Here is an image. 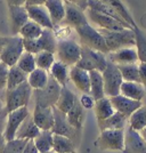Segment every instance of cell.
I'll return each mask as SVG.
<instances>
[{
    "mask_svg": "<svg viewBox=\"0 0 146 153\" xmlns=\"http://www.w3.org/2000/svg\"><path fill=\"white\" fill-rule=\"evenodd\" d=\"M97 30L102 34L108 53L119 51L122 48L135 47V34L133 29H123L120 31H107L102 29Z\"/></svg>",
    "mask_w": 146,
    "mask_h": 153,
    "instance_id": "1",
    "label": "cell"
},
{
    "mask_svg": "<svg viewBox=\"0 0 146 153\" xmlns=\"http://www.w3.org/2000/svg\"><path fill=\"white\" fill-rule=\"evenodd\" d=\"M76 32L80 39V45L86 46L93 51H101L105 55L108 54V49L105 45L102 34L98 32L96 27L90 25V23L76 27Z\"/></svg>",
    "mask_w": 146,
    "mask_h": 153,
    "instance_id": "2",
    "label": "cell"
},
{
    "mask_svg": "<svg viewBox=\"0 0 146 153\" xmlns=\"http://www.w3.org/2000/svg\"><path fill=\"white\" fill-rule=\"evenodd\" d=\"M106 64H107V58L105 54L101 51H93L88 47L81 45V55L74 66H78L87 72L90 71L103 72L106 68Z\"/></svg>",
    "mask_w": 146,
    "mask_h": 153,
    "instance_id": "3",
    "label": "cell"
},
{
    "mask_svg": "<svg viewBox=\"0 0 146 153\" xmlns=\"http://www.w3.org/2000/svg\"><path fill=\"white\" fill-rule=\"evenodd\" d=\"M55 54L57 55L58 61L66 66H74L81 55V45L74 39H59L57 40Z\"/></svg>",
    "mask_w": 146,
    "mask_h": 153,
    "instance_id": "4",
    "label": "cell"
},
{
    "mask_svg": "<svg viewBox=\"0 0 146 153\" xmlns=\"http://www.w3.org/2000/svg\"><path fill=\"white\" fill-rule=\"evenodd\" d=\"M95 145L101 151H123L125 130H103L96 138Z\"/></svg>",
    "mask_w": 146,
    "mask_h": 153,
    "instance_id": "5",
    "label": "cell"
},
{
    "mask_svg": "<svg viewBox=\"0 0 146 153\" xmlns=\"http://www.w3.org/2000/svg\"><path fill=\"white\" fill-rule=\"evenodd\" d=\"M32 96V89L29 86V83L23 82L22 85L17 86L16 88L7 90L6 93V105L5 108L7 112H12L14 110L19 108L27 106Z\"/></svg>",
    "mask_w": 146,
    "mask_h": 153,
    "instance_id": "6",
    "label": "cell"
},
{
    "mask_svg": "<svg viewBox=\"0 0 146 153\" xmlns=\"http://www.w3.org/2000/svg\"><path fill=\"white\" fill-rule=\"evenodd\" d=\"M104 82V94L106 97H113L120 94V87L123 80L118 66L107 59L105 70L102 72Z\"/></svg>",
    "mask_w": 146,
    "mask_h": 153,
    "instance_id": "7",
    "label": "cell"
},
{
    "mask_svg": "<svg viewBox=\"0 0 146 153\" xmlns=\"http://www.w3.org/2000/svg\"><path fill=\"white\" fill-rule=\"evenodd\" d=\"M61 86L56 82L50 76L49 80L46 85V87L40 90H34V98L36 105H40L44 108H53L58 100V96L61 93Z\"/></svg>",
    "mask_w": 146,
    "mask_h": 153,
    "instance_id": "8",
    "label": "cell"
},
{
    "mask_svg": "<svg viewBox=\"0 0 146 153\" xmlns=\"http://www.w3.org/2000/svg\"><path fill=\"white\" fill-rule=\"evenodd\" d=\"M24 53L23 40L19 36L9 37L8 41L0 53V62L6 64L8 68L16 65L21 55Z\"/></svg>",
    "mask_w": 146,
    "mask_h": 153,
    "instance_id": "9",
    "label": "cell"
},
{
    "mask_svg": "<svg viewBox=\"0 0 146 153\" xmlns=\"http://www.w3.org/2000/svg\"><path fill=\"white\" fill-rule=\"evenodd\" d=\"M30 114V111L27 106L24 108H19L17 110H14L12 112L7 113V119H6V126L4 129V137L7 142L15 140L16 136V131L22 125V122L26 119V117Z\"/></svg>",
    "mask_w": 146,
    "mask_h": 153,
    "instance_id": "10",
    "label": "cell"
},
{
    "mask_svg": "<svg viewBox=\"0 0 146 153\" xmlns=\"http://www.w3.org/2000/svg\"><path fill=\"white\" fill-rule=\"evenodd\" d=\"M84 13H86V16L88 19V22L90 21L98 29L107 30V31H120L123 29H127L125 25H122L119 21H116L115 19L107 16L105 14L98 13V12H95L93 9H89V8L84 10Z\"/></svg>",
    "mask_w": 146,
    "mask_h": 153,
    "instance_id": "11",
    "label": "cell"
},
{
    "mask_svg": "<svg viewBox=\"0 0 146 153\" xmlns=\"http://www.w3.org/2000/svg\"><path fill=\"white\" fill-rule=\"evenodd\" d=\"M64 4H65V16L62 22L63 25L69 26L71 29L76 30L79 26L88 24V19H87L83 9H81L80 7L74 4H71V2L64 1Z\"/></svg>",
    "mask_w": 146,
    "mask_h": 153,
    "instance_id": "12",
    "label": "cell"
},
{
    "mask_svg": "<svg viewBox=\"0 0 146 153\" xmlns=\"http://www.w3.org/2000/svg\"><path fill=\"white\" fill-rule=\"evenodd\" d=\"M53 112H54V126L51 128V133L55 135L65 136L73 140L78 131L70 126V123L66 120V115L61 111H58L55 106H53Z\"/></svg>",
    "mask_w": 146,
    "mask_h": 153,
    "instance_id": "13",
    "label": "cell"
},
{
    "mask_svg": "<svg viewBox=\"0 0 146 153\" xmlns=\"http://www.w3.org/2000/svg\"><path fill=\"white\" fill-rule=\"evenodd\" d=\"M108 98H110L111 104H112L115 112H119L122 115H125L126 118H129L136 110H138L143 105L142 102L127 98V97L120 95V94L113 96V97H108Z\"/></svg>",
    "mask_w": 146,
    "mask_h": 153,
    "instance_id": "14",
    "label": "cell"
},
{
    "mask_svg": "<svg viewBox=\"0 0 146 153\" xmlns=\"http://www.w3.org/2000/svg\"><path fill=\"white\" fill-rule=\"evenodd\" d=\"M31 115L33 122L40 130H51L54 126L53 108H44L40 105H36Z\"/></svg>",
    "mask_w": 146,
    "mask_h": 153,
    "instance_id": "15",
    "label": "cell"
},
{
    "mask_svg": "<svg viewBox=\"0 0 146 153\" xmlns=\"http://www.w3.org/2000/svg\"><path fill=\"white\" fill-rule=\"evenodd\" d=\"M123 153H146V143L138 131L130 128L125 129V146Z\"/></svg>",
    "mask_w": 146,
    "mask_h": 153,
    "instance_id": "16",
    "label": "cell"
},
{
    "mask_svg": "<svg viewBox=\"0 0 146 153\" xmlns=\"http://www.w3.org/2000/svg\"><path fill=\"white\" fill-rule=\"evenodd\" d=\"M110 62L114 63L115 65H123V64H133L138 63V56L135 47L122 48L119 51L108 53L106 55Z\"/></svg>",
    "mask_w": 146,
    "mask_h": 153,
    "instance_id": "17",
    "label": "cell"
},
{
    "mask_svg": "<svg viewBox=\"0 0 146 153\" xmlns=\"http://www.w3.org/2000/svg\"><path fill=\"white\" fill-rule=\"evenodd\" d=\"M69 79L73 82L76 88L82 94H89L90 91V79L89 72L78 66H71L69 70Z\"/></svg>",
    "mask_w": 146,
    "mask_h": 153,
    "instance_id": "18",
    "label": "cell"
},
{
    "mask_svg": "<svg viewBox=\"0 0 146 153\" xmlns=\"http://www.w3.org/2000/svg\"><path fill=\"white\" fill-rule=\"evenodd\" d=\"M25 8L30 21L37 23L42 29L54 30V25L51 23L49 14L44 8V6H27Z\"/></svg>",
    "mask_w": 146,
    "mask_h": 153,
    "instance_id": "19",
    "label": "cell"
},
{
    "mask_svg": "<svg viewBox=\"0 0 146 153\" xmlns=\"http://www.w3.org/2000/svg\"><path fill=\"white\" fill-rule=\"evenodd\" d=\"M8 14H9V23L12 32L14 36H19V32L22 29V26L29 21L25 6L8 7Z\"/></svg>",
    "mask_w": 146,
    "mask_h": 153,
    "instance_id": "20",
    "label": "cell"
},
{
    "mask_svg": "<svg viewBox=\"0 0 146 153\" xmlns=\"http://www.w3.org/2000/svg\"><path fill=\"white\" fill-rule=\"evenodd\" d=\"M44 6L49 14L54 27L61 25L65 16V4L63 0H47Z\"/></svg>",
    "mask_w": 146,
    "mask_h": 153,
    "instance_id": "21",
    "label": "cell"
},
{
    "mask_svg": "<svg viewBox=\"0 0 146 153\" xmlns=\"http://www.w3.org/2000/svg\"><path fill=\"white\" fill-rule=\"evenodd\" d=\"M146 94L145 87L140 82H131V81H123L120 87V95L127 98L143 102Z\"/></svg>",
    "mask_w": 146,
    "mask_h": 153,
    "instance_id": "22",
    "label": "cell"
},
{
    "mask_svg": "<svg viewBox=\"0 0 146 153\" xmlns=\"http://www.w3.org/2000/svg\"><path fill=\"white\" fill-rule=\"evenodd\" d=\"M78 100L79 98L76 97V94L70 88H67V86H64L61 88V93L58 96L57 102L54 106L57 108L58 111H61L62 113L66 114L71 108L74 106V104L78 102Z\"/></svg>",
    "mask_w": 146,
    "mask_h": 153,
    "instance_id": "23",
    "label": "cell"
},
{
    "mask_svg": "<svg viewBox=\"0 0 146 153\" xmlns=\"http://www.w3.org/2000/svg\"><path fill=\"white\" fill-rule=\"evenodd\" d=\"M40 129H39L36 123L33 122L31 113L26 117V119L22 122V125L16 131V136L15 138L17 140H34L39 134H40Z\"/></svg>",
    "mask_w": 146,
    "mask_h": 153,
    "instance_id": "24",
    "label": "cell"
},
{
    "mask_svg": "<svg viewBox=\"0 0 146 153\" xmlns=\"http://www.w3.org/2000/svg\"><path fill=\"white\" fill-rule=\"evenodd\" d=\"M87 8L93 9V10L98 12V13L105 14V15H107V16H111V17L115 19L116 21H119L121 24L125 25L127 29H133L125 19L121 17L119 14L115 12L113 8H111L107 4H105L102 0H87Z\"/></svg>",
    "mask_w": 146,
    "mask_h": 153,
    "instance_id": "25",
    "label": "cell"
},
{
    "mask_svg": "<svg viewBox=\"0 0 146 153\" xmlns=\"http://www.w3.org/2000/svg\"><path fill=\"white\" fill-rule=\"evenodd\" d=\"M65 115H66V120L70 123L71 127L79 133L82 129L84 119H86V110L80 105L79 100L74 104V106L71 108Z\"/></svg>",
    "mask_w": 146,
    "mask_h": 153,
    "instance_id": "26",
    "label": "cell"
},
{
    "mask_svg": "<svg viewBox=\"0 0 146 153\" xmlns=\"http://www.w3.org/2000/svg\"><path fill=\"white\" fill-rule=\"evenodd\" d=\"M127 122L128 118H126L119 112H114L110 118L97 122V123H98L99 130L103 131V130H119V129L125 130L127 127Z\"/></svg>",
    "mask_w": 146,
    "mask_h": 153,
    "instance_id": "27",
    "label": "cell"
},
{
    "mask_svg": "<svg viewBox=\"0 0 146 153\" xmlns=\"http://www.w3.org/2000/svg\"><path fill=\"white\" fill-rule=\"evenodd\" d=\"M89 79H90V91H89L90 96L95 101H98L103 97H105L102 72L90 71L89 72Z\"/></svg>",
    "mask_w": 146,
    "mask_h": 153,
    "instance_id": "28",
    "label": "cell"
},
{
    "mask_svg": "<svg viewBox=\"0 0 146 153\" xmlns=\"http://www.w3.org/2000/svg\"><path fill=\"white\" fill-rule=\"evenodd\" d=\"M49 80V73L41 69H34L30 74H27L26 82L31 87L32 90H40L46 87Z\"/></svg>",
    "mask_w": 146,
    "mask_h": 153,
    "instance_id": "29",
    "label": "cell"
},
{
    "mask_svg": "<svg viewBox=\"0 0 146 153\" xmlns=\"http://www.w3.org/2000/svg\"><path fill=\"white\" fill-rule=\"evenodd\" d=\"M69 70H70L69 66H66L59 61H55L51 65L50 70L48 71V73L56 82H58L61 87H64L67 85V81H69Z\"/></svg>",
    "mask_w": 146,
    "mask_h": 153,
    "instance_id": "30",
    "label": "cell"
},
{
    "mask_svg": "<svg viewBox=\"0 0 146 153\" xmlns=\"http://www.w3.org/2000/svg\"><path fill=\"white\" fill-rule=\"evenodd\" d=\"M38 44L41 51H49L51 54H55L57 47V38L54 30L44 29L41 36L38 38Z\"/></svg>",
    "mask_w": 146,
    "mask_h": 153,
    "instance_id": "31",
    "label": "cell"
},
{
    "mask_svg": "<svg viewBox=\"0 0 146 153\" xmlns=\"http://www.w3.org/2000/svg\"><path fill=\"white\" fill-rule=\"evenodd\" d=\"M93 108H94V112H95L97 122L107 119L115 112L112 104H111L110 98L106 97V96L101 98V100H98V101H95V105H94Z\"/></svg>",
    "mask_w": 146,
    "mask_h": 153,
    "instance_id": "32",
    "label": "cell"
},
{
    "mask_svg": "<svg viewBox=\"0 0 146 153\" xmlns=\"http://www.w3.org/2000/svg\"><path fill=\"white\" fill-rule=\"evenodd\" d=\"M135 34V48L137 51L138 62L146 63V32H144L138 25L133 27Z\"/></svg>",
    "mask_w": 146,
    "mask_h": 153,
    "instance_id": "33",
    "label": "cell"
},
{
    "mask_svg": "<svg viewBox=\"0 0 146 153\" xmlns=\"http://www.w3.org/2000/svg\"><path fill=\"white\" fill-rule=\"evenodd\" d=\"M53 151H54V153L74 152L76 144L71 138L54 134V136H53Z\"/></svg>",
    "mask_w": 146,
    "mask_h": 153,
    "instance_id": "34",
    "label": "cell"
},
{
    "mask_svg": "<svg viewBox=\"0 0 146 153\" xmlns=\"http://www.w3.org/2000/svg\"><path fill=\"white\" fill-rule=\"evenodd\" d=\"M129 127L135 131L143 130L146 128V105H142L138 110H136L133 114L128 118Z\"/></svg>",
    "mask_w": 146,
    "mask_h": 153,
    "instance_id": "35",
    "label": "cell"
},
{
    "mask_svg": "<svg viewBox=\"0 0 146 153\" xmlns=\"http://www.w3.org/2000/svg\"><path fill=\"white\" fill-rule=\"evenodd\" d=\"M53 136L54 134L51 130H41L40 134L32 140L39 153L53 151Z\"/></svg>",
    "mask_w": 146,
    "mask_h": 153,
    "instance_id": "36",
    "label": "cell"
},
{
    "mask_svg": "<svg viewBox=\"0 0 146 153\" xmlns=\"http://www.w3.org/2000/svg\"><path fill=\"white\" fill-rule=\"evenodd\" d=\"M27 79V74H25L22 70H19L16 65L10 66L8 69V76H7V86L6 89L10 90L16 88L17 86L25 82Z\"/></svg>",
    "mask_w": 146,
    "mask_h": 153,
    "instance_id": "37",
    "label": "cell"
},
{
    "mask_svg": "<svg viewBox=\"0 0 146 153\" xmlns=\"http://www.w3.org/2000/svg\"><path fill=\"white\" fill-rule=\"evenodd\" d=\"M105 4H107L111 8H113L116 13L120 15L122 19L127 22L131 27H135L137 25L136 22L133 21V17L131 16V14L129 12V9L127 8V6L122 2V0H102Z\"/></svg>",
    "mask_w": 146,
    "mask_h": 153,
    "instance_id": "38",
    "label": "cell"
},
{
    "mask_svg": "<svg viewBox=\"0 0 146 153\" xmlns=\"http://www.w3.org/2000/svg\"><path fill=\"white\" fill-rule=\"evenodd\" d=\"M42 27L38 25L37 23L32 22V21H27L24 25L22 26V29L19 30V36L22 39H26V40H34L38 39L41 33H42Z\"/></svg>",
    "mask_w": 146,
    "mask_h": 153,
    "instance_id": "39",
    "label": "cell"
},
{
    "mask_svg": "<svg viewBox=\"0 0 146 153\" xmlns=\"http://www.w3.org/2000/svg\"><path fill=\"white\" fill-rule=\"evenodd\" d=\"M120 71L123 81H131V82H140L139 73H138V63L123 64L116 65Z\"/></svg>",
    "mask_w": 146,
    "mask_h": 153,
    "instance_id": "40",
    "label": "cell"
},
{
    "mask_svg": "<svg viewBox=\"0 0 146 153\" xmlns=\"http://www.w3.org/2000/svg\"><path fill=\"white\" fill-rule=\"evenodd\" d=\"M34 59H36V66L38 69L48 72L55 62V54H51L49 51H40L34 55Z\"/></svg>",
    "mask_w": 146,
    "mask_h": 153,
    "instance_id": "41",
    "label": "cell"
},
{
    "mask_svg": "<svg viewBox=\"0 0 146 153\" xmlns=\"http://www.w3.org/2000/svg\"><path fill=\"white\" fill-rule=\"evenodd\" d=\"M16 66L19 68V70L23 71L25 74H30L34 69H37L34 55L24 51V53L21 55V57L19 58V61H17V63H16Z\"/></svg>",
    "mask_w": 146,
    "mask_h": 153,
    "instance_id": "42",
    "label": "cell"
},
{
    "mask_svg": "<svg viewBox=\"0 0 146 153\" xmlns=\"http://www.w3.org/2000/svg\"><path fill=\"white\" fill-rule=\"evenodd\" d=\"M26 143H27V140H17V138H15L13 140H9V142L6 143L2 153H22Z\"/></svg>",
    "mask_w": 146,
    "mask_h": 153,
    "instance_id": "43",
    "label": "cell"
},
{
    "mask_svg": "<svg viewBox=\"0 0 146 153\" xmlns=\"http://www.w3.org/2000/svg\"><path fill=\"white\" fill-rule=\"evenodd\" d=\"M79 103L84 110H89L93 108L95 105V100L90 96V94H82L81 97L79 98Z\"/></svg>",
    "mask_w": 146,
    "mask_h": 153,
    "instance_id": "44",
    "label": "cell"
},
{
    "mask_svg": "<svg viewBox=\"0 0 146 153\" xmlns=\"http://www.w3.org/2000/svg\"><path fill=\"white\" fill-rule=\"evenodd\" d=\"M8 66L0 62V90L5 89L7 86V76H8Z\"/></svg>",
    "mask_w": 146,
    "mask_h": 153,
    "instance_id": "45",
    "label": "cell"
},
{
    "mask_svg": "<svg viewBox=\"0 0 146 153\" xmlns=\"http://www.w3.org/2000/svg\"><path fill=\"white\" fill-rule=\"evenodd\" d=\"M138 73H139L140 83L145 87L146 89V63H139L138 62Z\"/></svg>",
    "mask_w": 146,
    "mask_h": 153,
    "instance_id": "46",
    "label": "cell"
},
{
    "mask_svg": "<svg viewBox=\"0 0 146 153\" xmlns=\"http://www.w3.org/2000/svg\"><path fill=\"white\" fill-rule=\"evenodd\" d=\"M22 153H39L38 150H37V147L34 145V143H33V140H27V143L25 144V146L23 149V151Z\"/></svg>",
    "mask_w": 146,
    "mask_h": 153,
    "instance_id": "47",
    "label": "cell"
},
{
    "mask_svg": "<svg viewBox=\"0 0 146 153\" xmlns=\"http://www.w3.org/2000/svg\"><path fill=\"white\" fill-rule=\"evenodd\" d=\"M7 110L5 108L0 111V133H4V129L6 126V119H7Z\"/></svg>",
    "mask_w": 146,
    "mask_h": 153,
    "instance_id": "48",
    "label": "cell"
},
{
    "mask_svg": "<svg viewBox=\"0 0 146 153\" xmlns=\"http://www.w3.org/2000/svg\"><path fill=\"white\" fill-rule=\"evenodd\" d=\"M63 1L74 4V5L79 6L81 9H83V10H86V9H87V0H63Z\"/></svg>",
    "mask_w": 146,
    "mask_h": 153,
    "instance_id": "49",
    "label": "cell"
},
{
    "mask_svg": "<svg viewBox=\"0 0 146 153\" xmlns=\"http://www.w3.org/2000/svg\"><path fill=\"white\" fill-rule=\"evenodd\" d=\"M8 7H22L25 6V0H6Z\"/></svg>",
    "mask_w": 146,
    "mask_h": 153,
    "instance_id": "50",
    "label": "cell"
},
{
    "mask_svg": "<svg viewBox=\"0 0 146 153\" xmlns=\"http://www.w3.org/2000/svg\"><path fill=\"white\" fill-rule=\"evenodd\" d=\"M47 0H25V7L27 6H44Z\"/></svg>",
    "mask_w": 146,
    "mask_h": 153,
    "instance_id": "51",
    "label": "cell"
},
{
    "mask_svg": "<svg viewBox=\"0 0 146 153\" xmlns=\"http://www.w3.org/2000/svg\"><path fill=\"white\" fill-rule=\"evenodd\" d=\"M6 143H7V140H5L4 134H2V133H0V153H2L4 149H5V145H6Z\"/></svg>",
    "mask_w": 146,
    "mask_h": 153,
    "instance_id": "52",
    "label": "cell"
},
{
    "mask_svg": "<svg viewBox=\"0 0 146 153\" xmlns=\"http://www.w3.org/2000/svg\"><path fill=\"white\" fill-rule=\"evenodd\" d=\"M8 38H9V37H0V53H1L2 48H4V47H5V45L7 44Z\"/></svg>",
    "mask_w": 146,
    "mask_h": 153,
    "instance_id": "53",
    "label": "cell"
},
{
    "mask_svg": "<svg viewBox=\"0 0 146 153\" xmlns=\"http://www.w3.org/2000/svg\"><path fill=\"white\" fill-rule=\"evenodd\" d=\"M139 135L142 136V138H143V140H144V142L146 143V128H144L143 130H140Z\"/></svg>",
    "mask_w": 146,
    "mask_h": 153,
    "instance_id": "54",
    "label": "cell"
},
{
    "mask_svg": "<svg viewBox=\"0 0 146 153\" xmlns=\"http://www.w3.org/2000/svg\"><path fill=\"white\" fill-rule=\"evenodd\" d=\"M4 108H5V104L2 103V101H0V111H1V110H2Z\"/></svg>",
    "mask_w": 146,
    "mask_h": 153,
    "instance_id": "55",
    "label": "cell"
},
{
    "mask_svg": "<svg viewBox=\"0 0 146 153\" xmlns=\"http://www.w3.org/2000/svg\"><path fill=\"white\" fill-rule=\"evenodd\" d=\"M44 153H54V151H49V152H44Z\"/></svg>",
    "mask_w": 146,
    "mask_h": 153,
    "instance_id": "56",
    "label": "cell"
},
{
    "mask_svg": "<svg viewBox=\"0 0 146 153\" xmlns=\"http://www.w3.org/2000/svg\"><path fill=\"white\" fill-rule=\"evenodd\" d=\"M70 153H76V151H74V152H70Z\"/></svg>",
    "mask_w": 146,
    "mask_h": 153,
    "instance_id": "57",
    "label": "cell"
}]
</instances>
